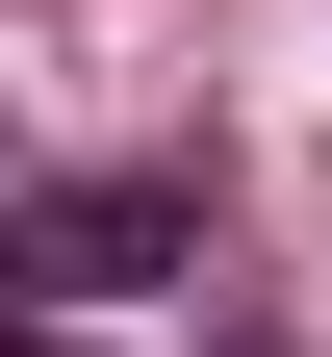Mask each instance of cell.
<instances>
[{
    "label": "cell",
    "mask_w": 332,
    "mask_h": 357,
    "mask_svg": "<svg viewBox=\"0 0 332 357\" xmlns=\"http://www.w3.org/2000/svg\"><path fill=\"white\" fill-rule=\"evenodd\" d=\"M0 357H103V332H26V306H0Z\"/></svg>",
    "instance_id": "2"
},
{
    "label": "cell",
    "mask_w": 332,
    "mask_h": 357,
    "mask_svg": "<svg viewBox=\"0 0 332 357\" xmlns=\"http://www.w3.org/2000/svg\"><path fill=\"white\" fill-rule=\"evenodd\" d=\"M205 357H307V332H205Z\"/></svg>",
    "instance_id": "3"
},
{
    "label": "cell",
    "mask_w": 332,
    "mask_h": 357,
    "mask_svg": "<svg viewBox=\"0 0 332 357\" xmlns=\"http://www.w3.org/2000/svg\"><path fill=\"white\" fill-rule=\"evenodd\" d=\"M179 255H205V178H52V204H0V281H26V332H77V306H154Z\"/></svg>",
    "instance_id": "1"
}]
</instances>
